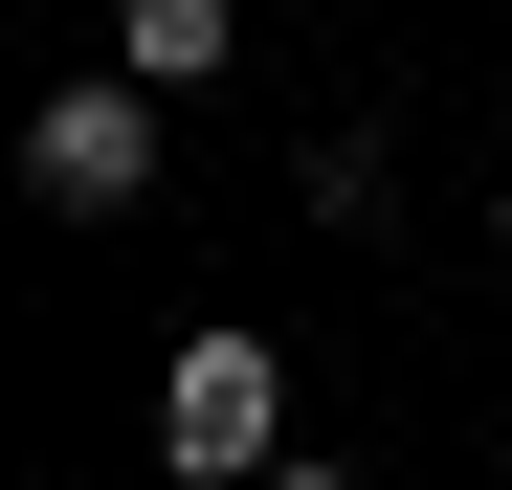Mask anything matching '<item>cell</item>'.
I'll list each match as a JSON object with an SVG mask.
<instances>
[{"instance_id":"5b68a950","label":"cell","mask_w":512,"mask_h":490,"mask_svg":"<svg viewBox=\"0 0 512 490\" xmlns=\"http://www.w3.org/2000/svg\"><path fill=\"white\" fill-rule=\"evenodd\" d=\"M490 268H512V179H490Z\"/></svg>"},{"instance_id":"3957f363","label":"cell","mask_w":512,"mask_h":490,"mask_svg":"<svg viewBox=\"0 0 512 490\" xmlns=\"http://www.w3.org/2000/svg\"><path fill=\"white\" fill-rule=\"evenodd\" d=\"M223 45H245V0H112V67H134V90H201Z\"/></svg>"},{"instance_id":"7a4b0ae2","label":"cell","mask_w":512,"mask_h":490,"mask_svg":"<svg viewBox=\"0 0 512 490\" xmlns=\"http://www.w3.org/2000/svg\"><path fill=\"white\" fill-rule=\"evenodd\" d=\"M23 201L45 223H134L156 201V90H134V67H67V90L23 112Z\"/></svg>"},{"instance_id":"277c9868","label":"cell","mask_w":512,"mask_h":490,"mask_svg":"<svg viewBox=\"0 0 512 490\" xmlns=\"http://www.w3.org/2000/svg\"><path fill=\"white\" fill-rule=\"evenodd\" d=\"M268 490H357V468H334V446H290V468H268Z\"/></svg>"},{"instance_id":"6da1fadb","label":"cell","mask_w":512,"mask_h":490,"mask_svg":"<svg viewBox=\"0 0 512 490\" xmlns=\"http://www.w3.org/2000/svg\"><path fill=\"white\" fill-rule=\"evenodd\" d=\"M156 468H179V490H268V468H290V357L245 335V312L179 335V379H156Z\"/></svg>"}]
</instances>
